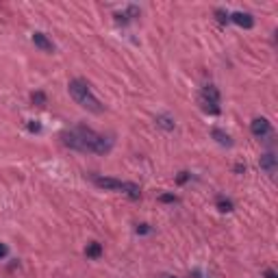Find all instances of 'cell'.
Listing matches in <instances>:
<instances>
[{"label":"cell","instance_id":"obj_1","mask_svg":"<svg viewBox=\"0 0 278 278\" xmlns=\"http://www.w3.org/2000/svg\"><path fill=\"white\" fill-rule=\"evenodd\" d=\"M61 139L68 148L78 150V152H92V154H107L113 146L109 137L96 133V130L87 128V126H76V128L63 130Z\"/></svg>","mask_w":278,"mask_h":278},{"label":"cell","instance_id":"obj_2","mask_svg":"<svg viewBox=\"0 0 278 278\" xmlns=\"http://www.w3.org/2000/svg\"><path fill=\"white\" fill-rule=\"evenodd\" d=\"M70 94H72V98L76 100V104H80L83 109H87V111H92V113H102L104 111V107L100 104V100L94 96V92H92V87H89L83 78H74V80H70Z\"/></svg>","mask_w":278,"mask_h":278},{"label":"cell","instance_id":"obj_3","mask_svg":"<svg viewBox=\"0 0 278 278\" xmlns=\"http://www.w3.org/2000/svg\"><path fill=\"white\" fill-rule=\"evenodd\" d=\"M94 183L98 187H102V189H109V191H122L126 193L128 198L137 200L142 191H139V187L135 183H126V181H118V178H109V176H94Z\"/></svg>","mask_w":278,"mask_h":278},{"label":"cell","instance_id":"obj_4","mask_svg":"<svg viewBox=\"0 0 278 278\" xmlns=\"http://www.w3.org/2000/svg\"><path fill=\"white\" fill-rule=\"evenodd\" d=\"M200 104H202L204 111L211 113V116H217V113H219V92H217L213 85H207V87L202 89Z\"/></svg>","mask_w":278,"mask_h":278},{"label":"cell","instance_id":"obj_5","mask_svg":"<svg viewBox=\"0 0 278 278\" xmlns=\"http://www.w3.org/2000/svg\"><path fill=\"white\" fill-rule=\"evenodd\" d=\"M250 130H252V135H255L257 139H265V137L272 135V124H269L265 118H257V120H252Z\"/></svg>","mask_w":278,"mask_h":278},{"label":"cell","instance_id":"obj_6","mask_svg":"<svg viewBox=\"0 0 278 278\" xmlns=\"http://www.w3.org/2000/svg\"><path fill=\"white\" fill-rule=\"evenodd\" d=\"M228 22H233V24H237V26H241V29H252V26H255V18H252L250 13H246V11L228 13Z\"/></svg>","mask_w":278,"mask_h":278},{"label":"cell","instance_id":"obj_7","mask_svg":"<svg viewBox=\"0 0 278 278\" xmlns=\"http://www.w3.org/2000/svg\"><path fill=\"white\" fill-rule=\"evenodd\" d=\"M33 44L37 48H42L44 52H54V44L44 35V33H33Z\"/></svg>","mask_w":278,"mask_h":278},{"label":"cell","instance_id":"obj_8","mask_svg":"<svg viewBox=\"0 0 278 278\" xmlns=\"http://www.w3.org/2000/svg\"><path fill=\"white\" fill-rule=\"evenodd\" d=\"M259 163H261V168H263L269 176H274V174H276V168H278V165H276V154H274V152L263 154Z\"/></svg>","mask_w":278,"mask_h":278},{"label":"cell","instance_id":"obj_9","mask_svg":"<svg viewBox=\"0 0 278 278\" xmlns=\"http://www.w3.org/2000/svg\"><path fill=\"white\" fill-rule=\"evenodd\" d=\"M211 135H213V139H215V142H217L219 146H226V148H231V146H233V139L228 137V135L224 133V130L213 128V133H211Z\"/></svg>","mask_w":278,"mask_h":278},{"label":"cell","instance_id":"obj_10","mask_svg":"<svg viewBox=\"0 0 278 278\" xmlns=\"http://www.w3.org/2000/svg\"><path fill=\"white\" fill-rule=\"evenodd\" d=\"M85 255L89 257V259H98L102 255V246L98 241H94V243H89V246L85 248Z\"/></svg>","mask_w":278,"mask_h":278},{"label":"cell","instance_id":"obj_11","mask_svg":"<svg viewBox=\"0 0 278 278\" xmlns=\"http://www.w3.org/2000/svg\"><path fill=\"white\" fill-rule=\"evenodd\" d=\"M217 207L222 211H233V202L231 200H224V198H217Z\"/></svg>","mask_w":278,"mask_h":278},{"label":"cell","instance_id":"obj_12","mask_svg":"<svg viewBox=\"0 0 278 278\" xmlns=\"http://www.w3.org/2000/svg\"><path fill=\"white\" fill-rule=\"evenodd\" d=\"M33 102H37V104H44V102H46V96H44L42 92L33 94Z\"/></svg>","mask_w":278,"mask_h":278},{"label":"cell","instance_id":"obj_13","mask_svg":"<svg viewBox=\"0 0 278 278\" xmlns=\"http://www.w3.org/2000/svg\"><path fill=\"white\" fill-rule=\"evenodd\" d=\"M128 13H130V15H137V7H128ZM118 22H128L126 15H124V18H118Z\"/></svg>","mask_w":278,"mask_h":278},{"label":"cell","instance_id":"obj_14","mask_svg":"<svg viewBox=\"0 0 278 278\" xmlns=\"http://www.w3.org/2000/svg\"><path fill=\"white\" fill-rule=\"evenodd\" d=\"M157 122H159L161 126H165V128H174V124H170V120H168V118H159Z\"/></svg>","mask_w":278,"mask_h":278},{"label":"cell","instance_id":"obj_15","mask_svg":"<svg viewBox=\"0 0 278 278\" xmlns=\"http://www.w3.org/2000/svg\"><path fill=\"white\" fill-rule=\"evenodd\" d=\"M161 200H163V202H176V196L165 193V196H161Z\"/></svg>","mask_w":278,"mask_h":278},{"label":"cell","instance_id":"obj_16","mask_svg":"<svg viewBox=\"0 0 278 278\" xmlns=\"http://www.w3.org/2000/svg\"><path fill=\"white\" fill-rule=\"evenodd\" d=\"M7 252H9V248H7L5 243H0V259H5V257H7Z\"/></svg>","mask_w":278,"mask_h":278},{"label":"cell","instance_id":"obj_17","mask_svg":"<svg viewBox=\"0 0 278 278\" xmlns=\"http://www.w3.org/2000/svg\"><path fill=\"white\" fill-rule=\"evenodd\" d=\"M187 181V172H181V176H178V183H185Z\"/></svg>","mask_w":278,"mask_h":278},{"label":"cell","instance_id":"obj_18","mask_svg":"<svg viewBox=\"0 0 278 278\" xmlns=\"http://www.w3.org/2000/svg\"><path fill=\"white\" fill-rule=\"evenodd\" d=\"M137 231H139V233H148L150 228H148V224H142V228H137Z\"/></svg>","mask_w":278,"mask_h":278},{"label":"cell","instance_id":"obj_19","mask_svg":"<svg viewBox=\"0 0 278 278\" xmlns=\"http://www.w3.org/2000/svg\"><path fill=\"white\" fill-rule=\"evenodd\" d=\"M265 276H267V278H276V272H274V269H267Z\"/></svg>","mask_w":278,"mask_h":278},{"label":"cell","instance_id":"obj_20","mask_svg":"<svg viewBox=\"0 0 278 278\" xmlns=\"http://www.w3.org/2000/svg\"><path fill=\"white\" fill-rule=\"evenodd\" d=\"M39 128H42V126H39V124H33V122L29 124V130H39Z\"/></svg>","mask_w":278,"mask_h":278},{"label":"cell","instance_id":"obj_21","mask_svg":"<svg viewBox=\"0 0 278 278\" xmlns=\"http://www.w3.org/2000/svg\"><path fill=\"white\" fill-rule=\"evenodd\" d=\"M161 278H176V276H161Z\"/></svg>","mask_w":278,"mask_h":278}]
</instances>
